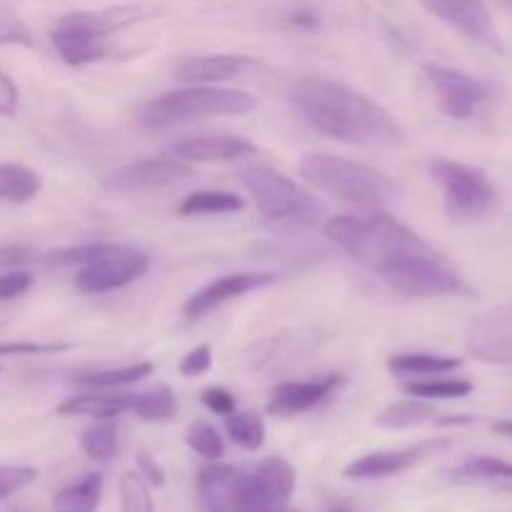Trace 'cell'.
<instances>
[{"instance_id":"bcb514c9","label":"cell","mask_w":512,"mask_h":512,"mask_svg":"<svg viewBox=\"0 0 512 512\" xmlns=\"http://www.w3.org/2000/svg\"><path fill=\"white\" fill-rule=\"evenodd\" d=\"M493 430L498 435H505V438H512V420H500V423L493 425Z\"/></svg>"},{"instance_id":"484cf974","label":"cell","mask_w":512,"mask_h":512,"mask_svg":"<svg viewBox=\"0 0 512 512\" xmlns=\"http://www.w3.org/2000/svg\"><path fill=\"white\" fill-rule=\"evenodd\" d=\"M450 478L460 483H495V480H512V463L493 458V455H475L450 470Z\"/></svg>"},{"instance_id":"c3c4849f","label":"cell","mask_w":512,"mask_h":512,"mask_svg":"<svg viewBox=\"0 0 512 512\" xmlns=\"http://www.w3.org/2000/svg\"><path fill=\"white\" fill-rule=\"evenodd\" d=\"M273 512H290V510L288 508H275Z\"/></svg>"},{"instance_id":"9c48e42d","label":"cell","mask_w":512,"mask_h":512,"mask_svg":"<svg viewBox=\"0 0 512 512\" xmlns=\"http://www.w3.org/2000/svg\"><path fill=\"white\" fill-rule=\"evenodd\" d=\"M150 268V258L143 250L128 248V245H110L103 255L85 263L75 275L78 290L90 295L110 293V290L125 288L143 278Z\"/></svg>"},{"instance_id":"74e56055","label":"cell","mask_w":512,"mask_h":512,"mask_svg":"<svg viewBox=\"0 0 512 512\" xmlns=\"http://www.w3.org/2000/svg\"><path fill=\"white\" fill-rule=\"evenodd\" d=\"M70 343H0V358H20V355H55L65 353Z\"/></svg>"},{"instance_id":"681fc988","label":"cell","mask_w":512,"mask_h":512,"mask_svg":"<svg viewBox=\"0 0 512 512\" xmlns=\"http://www.w3.org/2000/svg\"><path fill=\"white\" fill-rule=\"evenodd\" d=\"M503 3H505V5H508V8L512 10V0H503Z\"/></svg>"},{"instance_id":"f1b7e54d","label":"cell","mask_w":512,"mask_h":512,"mask_svg":"<svg viewBox=\"0 0 512 512\" xmlns=\"http://www.w3.org/2000/svg\"><path fill=\"white\" fill-rule=\"evenodd\" d=\"M153 373V363H138L128 365V368H113V370H95V373H85L73 378L75 385L80 388H123V385H133L145 380Z\"/></svg>"},{"instance_id":"cb8c5ba5","label":"cell","mask_w":512,"mask_h":512,"mask_svg":"<svg viewBox=\"0 0 512 512\" xmlns=\"http://www.w3.org/2000/svg\"><path fill=\"white\" fill-rule=\"evenodd\" d=\"M463 365L460 358L433 353H403L388 360V368L393 375H445L453 373Z\"/></svg>"},{"instance_id":"ee69618b","label":"cell","mask_w":512,"mask_h":512,"mask_svg":"<svg viewBox=\"0 0 512 512\" xmlns=\"http://www.w3.org/2000/svg\"><path fill=\"white\" fill-rule=\"evenodd\" d=\"M18 110V85L0 70V118H10Z\"/></svg>"},{"instance_id":"8fae6325","label":"cell","mask_w":512,"mask_h":512,"mask_svg":"<svg viewBox=\"0 0 512 512\" xmlns=\"http://www.w3.org/2000/svg\"><path fill=\"white\" fill-rule=\"evenodd\" d=\"M425 75L435 88L443 113L453 120H470L488 100V88L463 70L448 68V65H428Z\"/></svg>"},{"instance_id":"ba28073f","label":"cell","mask_w":512,"mask_h":512,"mask_svg":"<svg viewBox=\"0 0 512 512\" xmlns=\"http://www.w3.org/2000/svg\"><path fill=\"white\" fill-rule=\"evenodd\" d=\"M200 498L208 512H273L253 475L233 465H208L198 475Z\"/></svg>"},{"instance_id":"f6af8a7d","label":"cell","mask_w":512,"mask_h":512,"mask_svg":"<svg viewBox=\"0 0 512 512\" xmlns=\"http://www.w3.org/2000/svg\"><path fill=\"white\" fill-rule=\"evenodd\" d=\"M293 25H298V28H318V18H315L313 13H295L293 15Z\"/></svg>"},{"instance_id":"e575fe53","label":"cell","mask_w":512,"mask_h":512,"mask_svg":"<svg viewBox=\"0 0 512 512\" xmlns=\"http://www.w3.org/2000/svg\"><path fill=\"white\" fill-rule=\"evenodd\" d=\"M33 33L28 25L18 18L13 8L0 5V45H23V48H33Z\"/></svg>"},{"instance_id":"f35d334b","label":"cell","mask_w":512,"mask_h":512,"mask_svg":"<svg viewBox=\"0 0 512 512\" xmlns=\"http://www.w3.org/2000/svg\"><path fill=\"white\" fill-rule=\"evenodd\" d=\"M33 285V275L25 273V270H5L0 275V303L5 300H15L20 295H25Z\"/></svg>"},{"instance_id":"7bdbcfd3","label":"cell","mask_w":512,"mask_h":512,"mask_svg":"<svg viewBox=\"0 0 512 512\" xmlns=\"http://www.w3.org/2000/svg\"><path fill=\"white\" fill-rule=\"evenodd\" d=\"M205 408L213 410L215 415H230L235 410V398L225 388H205L203 390Z\"/></svg>"},{"instance_id":"5b68a950","label":"cell","mask_w":512,"mask_h":512,"mask_svg":"<svg viewBox=\"0 0 512 512\" xmlns=\"http://www.w3.org/2000/svg\"><path fill=\"white\" fill-rule=\"evenodd\" d=\"M240 183L253 195L255 208L265 223L275 228H310L320 220L323 208L313 195L288 175L268 165H245L240 168Z\"/></svg>"},{"instance_id":"44dd1931","label":"cell","mask_w":512,"mask_h":512,"mask_svg":"<svg viewBox=\"0 0 512 512\" xmlns=\"http://www.w3.org/2000/svg\"><path fill=\"white\" fill-rule=\"evenodd\" d=\"M133 405L128 395H98V393H85L73 395L65 403L58 405V415H85V418H118L120 413Z\"/></svg>"},{"instance_id":"4fadbf2b","label":"cell","mask_w":512,"mask_h":512,"mask_svg":"<svg viewBox=\"0 0 512 512\" xmlns=\"http://www.w3.org/2000/svg\"><path fill=\"white\" fill-rule=\"evenodd\" d=\"M468 353L493 365H512V305L478 315L468 328Z\"/></svg>"},{"instance_id":"f907efd6","label":"cell","mask_w":512,"mask_h":512,"mask_svg":"<svg viewBox=\"0 0 512 512\" xmlns=\"http://www.w3.org/2000/svg\"><path fill=\"white\" fill-rule=\"evenodd\" d=\"M60 512H65V510H60Z\"/></svg>"},{"instance_id":"8992f818","label":"cell","mask_w":512,"mask_h":512,"mask_svg":"<svg viewBox=\"0 0 512 512\" xmlns=\"http://www.w3.org/2000/svg\"><path fill=\"white\" fill-rule=\"evenodd\" d=\"M380 278L408 298H445V295H473V288L450 270L433 250L398 258L380 273Z\"/></svg>"},{"instance_id":"60d3db41","label":"cell","mask_w":512,"mask_h":512,"mask_svg":"<svg viewBox=\"0 0 512 512\" xmlns=\"http://www.w3.org/2000/svg\"><path fill=\"white\" fill-rule=\"evenodd\" d=\"M135 465H138V475L145 480V483L153 485V488H163L165 470L160 468L158 460H155L148 450H140V453L135 455Z\"/></svg>"},{"instance_id":"2e32d148","label":"cell","mask_w":512,"mask_h":512,"mask_svg":"<svg viewBox=\"0 0 512 512\" xmlns=\"http://www.w3.org/2000/svg\"><path fill=\"white\" fill-rule=\"evenodd\" d=\"M275 283V273H235L225 275V278L213 280L210 285H205L203 290H198L195 295H190L183 305V313L188 318H203V315L213 313L215 308L225 305L228 300L240 298V295L250 293V290L268 288Z\"/></svg>"},{"instance_id":"7c38bea8","label":"cell","mask_w":512,"mask_h":512,"mask_svg":"<svg viewBox=\"0 0 512 512\" xmlns=\"http://www.w3.org/2000/svg\"><path fill=\"white\" fill-rule=\"evenodd\" d=\"M428 13L448 23L465 38L485 45V48L500 50V35L495 30L493 15L485 8L483 0H420Z\"/></svg>"},{"instance_id":"30bf717a","label":"cell","mask_w":512,"mask_h":512,"mask_svg":"<svg viewBox=\"0 0 512 512\" xmlns=\"http://www.w3.org/2000/svg\"><path fill=\"white\" fill-rule=\"evenodd\" d=\"M453 440L450 438H433L423 440L418 445H410L403 450H383V453H370L363 458L353 460L343 475L348 480H383L393 478V475L405 473V470L415 468V465L425 463V460L435 458V455L450 450Z\"/></svg>"},{"instance_id":"6da1fadb","label":"cell","mask_w":512,"mask_h":512,"mask_svg":"<svg viewBox=\"0 0 512 512\" xmlns=\"http://www.w3.org/2000/svg\"><path fill=\"white\" fill-rule=\"evenodd\" d=\"M290 100L313 128L343 143L393 148L405 140V130L383 105L335 80H298Z\"/></svg>"},{"instance_id":"9a60e30c","label":"cell","mask_w":512,"mask_h":512,"mask_svg":"<svg viewBox=\"0 0 512 512\" xmlns=\"http://www.w3.org/2000/svg\"><path fill=\"white\" fill-rule=\"evenodd\" d=\"M165 153L183 163H233L255 155L258 148L240 135H195V138L178 140Z\"/></svg>"},{"instance_id":"f546056e","label":"cell","mask_w":512,"mask_h":512,"mask_svg":"<svg viewBox=\"0 0 512 512\" xmlns=\"http://www.w3.org/2000/svg\"><path fill=\"white\" fill-rule=\"evenodd\" d=\"M80 448L95 463H108L118 453V423L113 418L100 420L98 425L85 430L80 438Z\"/></svg>"},{"instance_id":"e0dca14e","label":"cell","mask_w":512,"mask_h":512,"mask_svg":"<svg viewBox=\"0 0 512 512\" xmlns=\"http://www.w3.org/2000/svg\"><path fill=\"white\" fill-rule=\"evenodd\" d=\"M50 40H53L55 50H58L60 58L68 65H88L95 63V60L105 58L108 55V45H105L103 35L93 33L85 25H80L73 15H65L58 23V28L50 33Z\"/></svg>"},{"instance_id":"d6a6232c","label":"cell","mask_w":512,"mask_h":512,"mask_svg":"<svg viewBox=\"0 0 512 512\" xmlns=\"http://www.w3.org/2000/svg\"><path fill=\"white\" fill-rule=\"evenodd\" d=\"M403 390L420 400H458L473 393V383L468 380H423V383H408Z\"/></svg>"},{"instance_id":"5bb4252c","label":"cell","mask_w":512,"mask_h":512,"mask_svg":"<svg viewBox=\"0 0 512 512\" xmlns=\"http://www.w3.org/2000/svg\"><path fill=\"white\" fill-rule=\"evenodd\" d=\"M193 175L190 163L178 158H153L140 160V163L125 165L115 170L108 178V188L120 190V193H135V190H158L165 185H173Z\"/></svg>"},{"instance_id":"ac0fdd59","label":"cell","mask_w":512,"mask_h":512,"mask_svg":"<svg viewBox=\"0 0 512 512\" xmlns=\"http://www.w3.org/2000/svg\"><path fill=\"white\" fill-rule=\"evenodd\" d=\"M343 383V375L333 373L325 375L320 380H310V383H283L273 390V398L268 403L270 415H298L305 410L315 408L323 403L325 398L335 393V388Z\"/></svg>"},{"instance_id":"603a6c76","label":"cell","mask_w":512,"mask_h":512,"mask_svg":"<svg viewBox=\"0 0 512 512\" xmlns=\"http://www.w3.org/2000/svg\"><path fill=\"white\" fill-rule=\"evenodd\" d=\"M435 415H438L435 408L425 403V400H400V403L388 405L383 413L375 415V425L385 430H405L415 428V425L430 423V420H435Z\"/></svg>"},{"instance_id":"83f0119b","label":"cell","mask_w":512,"mask_h":512,"mask_svg":"<svg viewBox=\"0 0 512 512\" xmlns=\"http://www.w3.org/2000/svg\"><path fill=\"white\" fill-rule=\"evenodd\" d=\"M133 413L145 423H168L178 413V400L168 385H155L153 390L133 400Z\"/></svg>"},{"instance_id":"4316f807","label":"cell","mask_w":512,"mask_h":512,"mask_svg":"<svg viewBox=\"0 0 512 512\" xmlns=\"http://www.w3.org/2000/svg\"><path fill=\"white\" fill-rule=\"evenodd\" d=\"M100 493H103V475L90 473L80 483L55 493L53 505L65 512H93L95 505L100 503Z\"/></svg>"},{"instance_id":"4dcf8cb0","label":"cell","mask_w":512,"mask_h":512,"mask_svg":"<svg viewBox=\"0 0 512 512\" xmlns=\"http://www.w3.org/2000/svg\"><path fill=\"white\" fill-rule=\"evenodd\" d=\"M225 430L230 440L245 450H260L265 443V420L258 413H230L225 415Z\"/></svg>"},{"instance_id":"52a82bcc","label":"cell","mask_w":512,"mask_h":512,"mask_svg":"<svg viewBox=\"0 0 512 512\" xmlns=\"http://www.w3.org/2000/svg\"><path fill=\"white\" fill-rule=\"evenodd\" d=\"M428 168L433 178L443 185L445 210L453 220L470 223L493 210L498 193L480 168L448 158L430 160Z\"/></svg>"},{"instance_id":"ab89813d","label":"cell","mask_w":512,"mask_h":512,"mask_svg":"<svg viewBox=\"0 0 512 512\" xmlns=\"http://www.w3.org/2000/svg\"><path fill=\"white\" fill-rule=\"evenodd\" d=\"M210 365H213V350L208 343L198 345V348L190 350L183 360H180V373L185 378H198V375L208 373Z\"/></svg>"},{"instance_id":"836d02e7","label":"cell","mask_w":512,"mask_h":512,"mask_svg":"<svg viewBox=\"0 0 512 512\" xmlns=\"http://www.w3.org/2000/svg\"><path fill=\"white\" fill-rule=\"evenodd\" d=\"M185 443H188V448L193 450V453H198L200 458L205 460H218L225 455L223 435H220L213 425L205 423V420H195V423L190 425L188 433H185Z\"/></svg>"},{"instance_id":"7402d4cb","label":"cell","mask_w":512,"mask_h":512,"mask_svg":"<svg viewBox=\"0 0 512 512\" xmlns=\"http://www.w3.org/2000/svg\"><path fill=\"white\" fill-rule=\"evenodd\" d=\"M43 190V178L35 170L18 163H0V200L28 203Z\"/></svg>"},{"instance_id":"7dc6e473","label":"cell","mask_w":512,"mask_h":512,"mask_svg":"<svg viewBox=\"0 0 512 512\" xmlns=\"http://www.w3.org/2000/svg\"><path fill=\"white\" fill-rule=\"evenodd\" d=\"M330 512H350L348 508H335V510H330Z\"/></svg>"},{"instance_id":"d590c367","label":"cell","mask_w":512,"mask_h":512,"mask_svg":"<svg viewBox=\"0 0 512 512\" xmlns=\"http://www.w3.org/2000/svg\"><path fill=\"white\" fill-rule=\"evenodd\" d=\"M38 478V470L28 465H0V500L20 493Z\"/></svg>"},{"instance_id":"d4e9b609","label":"cell","mask_w":512,"mask_h":512,"mask_svg":"<svg viewBox=\"0 0 512 512\" xmlns=\"http://www.w3.org/2000/svg\"><path fill=\"white\" fill-rule=\"evenodd\" d=\"M245 208V200L240 195L228 193V190H200V193L188 195L180 203L178 213L183 218H193V215H223V213H238Z\"/></svg>"},{"instance_id":"b9f144b4","label":"cell","mask_w":512,"mask_h":512,"mask_svg":"<svg viewBox=\"0 0 512 512\" xmlns=\"http://www.w3.org/2000/svg\"><path fill=\"white\" fill-rule=\"evenodd\" d=\"M30 260H33V250L28 245H0V270H18Z\"/></svg>"},{"instance_id":"ffe728a7","label":"cell","mask_w":512,"mask_h":512,"mask_svg":"<svg viewBox=\"0 0 512 512\" xmlns=\"http://www.w3.org/2000/svg\"><path fill=\"white\" fill-rule=\"evenodd\" d=\"M255 485L260 495L268 500L273 508H288L290 498L295 493V470L288 460L283 458H265L253 473Z\"/></svg>"},{"instance_id":"1f68e13d","label":"cell","mask_w":512,"mask_h":512,"mask_svg":"<svg viewBox=\"0 0 512 512\" xmlns=\"http://www.w3.org/2000/svg\"><path fill=\"white\" fill-rule=\"evenodd\" d=\"M120 512H155L153 495H150L148 483L138 473L128 470L118 480Z\"/></svg>"},{"instance_id":"7a4b0ae2","label":"cell","mask_w":512,"mask_h":512,"mask_svg":"<svg viewBox=\"0 0 512 512\" xmlns=\"http://www.w3.org/2000/svg\"><path fill=\"white\" fill-rule=\"evenodd\" d=\"M325 233L355 263L378 275L398 258L430 250V245L423 238H418L413 230H408L383 210H373L368 218L338 215V218L328 220Z\"/></svg>"},{"instance_id":"277c9868","label":"cell","mask_w":512,"mask_h":512,"mask_svg":"<svg viewBox=\"0 0 512 512\" xmlns=\"http://www.w3.org/2000/svg\"><path fill=\"white\" fill-rule=\"evenodd\" d=\"M258 100L245 90L233 88H208V85H195V88L173 90L150 100L140 110V123L150 130L170 128V125H183L200 118H218V115H248L255 110Z\"/></svg>"},{"instance_id":"d6986e66","label":"cell","mask_w":512,"mask_h":512,"mask_svg":"<svg viewBox=\"0 0 512 512\" xmlns=\"http://www.w3.org/2000/svg\"><path fill=\"white\" fill-rule=\"evenodd\" d=\"M255 65L258 63L248 55H200V58L180 60L173 75L180 83H220L245 75Z\"/></svg>"},{"instance_id":"3957f363","label":"cell","mask_w":512,"mask_h":512,"mask_svg":"<svg viewBox=\"0 0 512 512\" xmlns=\"http://www.w3.org/2000/svg\"><path fill=\"white\" fill-rule=\"evenodd\" d=\"M300 178L315 190L335 195L345 203L360 205V208L378 210L393 193V185L385 175L373 170L370 165L355 163V160L338 158L328 153H310L298 165Z\"/></svg>"},{"instance_id":"8d00e7d4","label":"cell","mask_w":512,"mask_h":512,"mask_svg":"<svg viewBox=\"0 0 512 512\" xmlns=\"http://www.w3.org/2000/svg\"><path fill=\"white\" fill-rule=\"evenodd\" d=\"M113 243H90V245H78V248L70 250H58V253H50L45 258L48 265H58V268H65V265H85L90 260H95L98 255H103L105 250Z\"/></svg>"}]
</instances>
